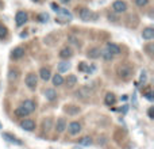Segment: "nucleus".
Here are the masks:
<instances>
[{"label": "nucleus", "mask_w": 154, "mask_h": 149, "mask_svg": "<svg viewBox=\"0 0 154 149\" xmlns=\"http://www.w3.org/2000/svg\"><path fill=\"white\" fill-rule=\"evenodd\" d=\"M133 72H134V68L128 64H123L118 68V74H119V77L123 80L131 79V77H133Z\"/></svg>", "instance_id": "1"}, {"label": "nucleus", "mask_w": 154, "mask_h": 149, "mask_svg": "<svg viewBox=\"0 0 154 149\" xmlns=\"http://www.w3.org/2000/svg\"><path fill=\"white\" fill-rule=\"evenodd\" d=\"M80 18H81L84 22L96 21V19H97V14H93L92 11L88 10V8H82V10L80 11Z\"/></svg>", "instance_id": "2"}, {"label": "nucleus", "mask_w": 154, "mask_h": 149, "mask_svg": "<svg viewBox=\"0 0 154 149\" xmlns=\"http://www.w3.org/2000/svg\"><path fill=\"white\" fill-rule=\"evenodd\" d=\"M76 98L77 99H81V100H87V99L91 98V95H92V92H91V90L88 87H80L79 90L76 91Z\"/></svg>", "instance_id": "3"}, {"label": "nucleus", "mask_w": 154, "mask_h": 149, "mask_svg": "<svg viewBox=\"0 0 154 149\" xmlns=\"http://www.w3.org/2000/svg\"><path fill=\"white\" fill-rule=\"evenodd\" d=\"M112 11L116 14H123L127 11V4H126L125 2H122V0H116V2H114V4H112Z\"/></svg>", "instance_id": "4"}, {"label": "nucleus", "mask_w": 154, "mask_h": 149, "mask_svg": "<svg viewBox=\"0 0 154 149\" xmlns=\"http://www.w3.org/2000/svg\"><path fill=\"white\" fill-rule=\"evenodd\" d=\"M37 83H38V79H37V74L34 73H29L26 76V85L30 88V90H34L37 87Z\"/></svg>", "instance_id": "5"}, {"label": "nucleus", "mask_w": 154, "mask_h": 149, "mask_svg": "<svg viewBox=\"0 0 154 149\" xmlns=\"http://www.w3.org/2000/svg\"><path fill=\"white\" fill-rule=\"evenodd\" d=\"M20 128L27 132H32L35 129V122L32 119H24L20 122Z\"/></svg>", "instance_id": "6"}, {"label": "nucleus", "mask_w": 154, "mask_h": 149, "mask_svg": "<svg viewBox=\"0 0 154 149\" xmlns=\"http://www.w3.org/2000/svg\"><path fill=\"white\" fill-rule=\"evenodd\" d=\"M68 132H69V134H72V136H76V134H79L80 132H81V125H80L79 122L69 123V126H68Z\"/></svg>", "instance_id": "7"}, {"label": "nucleus", "mask_w": 154, "mask_h": 149, "mask_svg": "<svg viewBox=\"0 0 154 149\" xmlns=\"http://www.w3.org/2000/svg\"><path fill=\"white\" fill-rule=\"evenodd\" d=\"M15 21H16V24H18V26H23V24L27 22V14L23 12V11H19V12L16 14Z\"/></svg>", "instance_id": "8"}, {"label": "nucleus", "mask_w": 154, "mask_h": 149, "mask_svg": "<svg viewBox=\"0 0 154 149\" xmlns=\"http://www.w3.org/2000/svg\"><path fill=\"white\" fill-rule=\"evenodd\" d=\"M87 56L89 57V59H92V60H96V59H99V57L101 56V50L99 48H92V49L88 50Z\"/></svg>", "instance_id": "9"}, {"label": "nucleus", "mask_w": 154, "mask_h": 149, "mask_svg": "<svg viewBox=\"0 0 154 149\" xmlns=\"http://www.w3.org/2000/svg\"><path fill=\"white\" fill-rule=\"evenodd\" d=\"M107 52L108 53H111L112 56H116V54H120V48L118 45H115V43H107Z\"/></svg>", "instance_id": "10"}, {"label": "nucleus", "mask_w": 154, "mask_h": 149, "mask_svg": "<svg viewBox=\"0 0 154 149\" xmlns=\"http://www.w3.org/2000/svg\"><path fill=\"white\" fill-rule=\"evenodd\" d=\"M23 56H24V49L23 48H15L12 50V54H11V57H12L14 60H19Z\"/></svg>", "instance_id": "11"}, {"label": "nucleus", "mask_w": 154, "mask_h": 149, "mask_svg": "<svg viewBox=\"0 0 154 149\" xmlns=\"http://www.w3.org/2000/svg\"><path fill=\"white\" fill-rule=\"evenodd\" d=\"M22 106L24 107V109L27 110V111H29V114H31V113H34L35 111V103L32 100H24L23 102V104H22Z\"/></svg>", "instance_id": "12"}, {"label": "nucleus", "mask_w": 154, "mask_h": 149, "mask_svg": "<svg viewBox=\"0 0 154 149\" xmlns=\"http://www.w3.org/2000/svg\"><path fill=\"white\" fill-rule=\"evenodd\" d=\"M142 37H143V40H153V38H154L153 27H146V29L142 31Z\"/></svg>", "instance_id": "13"}, {"label": "nucleus", "mask_w": 154, "mask_h": 149, "mask_svg": "<svg viewBox=\"0 0 154 149\" xmlns=\"http://www.w3.org/2000/svg\"><path fill=\"white\" fill-rule=\"evenodd\" d=\"M65 129H66V121H65L64 118H60L56 123V130L58 132V133H62Z\"/></svg>", "instance_id": "14"}, {"label": "nucleus", "mask_w": 154, "mask_h": 149, "mask_svg": "<svg viewBox=\"0 0 154 149\" xmlns=\"http://www.w3.org/2000/svg\"><path fill=\"white\" fill-rule=\"evenodd\" d=\"M65 111H66L69 115H76V114L80 113V107L76 106V104H69V106H66Z\"/></svg>", "instance_id": "15"}, {"label": "nucleus", "mask_w": 154, "mask_h": 149, "mask_svg": "<svg viewBox=\"0 0 154 149\" xmlns=\"http://www.w3.org/2000/svg\"><path fill=\"white\" fill-rule=\"evenodd\" d=\"M45 96H46V99H48V100L53 102V100H56V99H57V92L53 90V88H49V90L45 91Z\"/></svg>", "instance_id": "16"}, {"label": "nucleus", "mask_w": 154, "mask_h": 149, "mask_svg": "<svg viewBox=\"0 0 154 149\" xmlns=\"http://www.w3.org/2000/svg\"><path fill=\"white\" fill-rule=\"evenodd\" d=\"M39 76H41V79H42V80L48 81V80L50 79V69H49V68H41Z\"/></svg>", "instance_id": "17"}, {"label": "nucleus", "mask_w": 154, "mask_h": 149, "mask_svg": "<svg viewBox=\"0 0 154 149\" xmlns=\"http://www.w3.org/2000/svg\"><path fill=\"white\" fill-rule=\"evenodd\" d=\"M72 49H69V48H64V49H61V52H60V57L61 59H69V57H72Z\"/></svg>", "instance_id": "18"}, {"label": "nucleus", "mask_w": 154, "mask_h": 149, "mask_svg": "<svg viewBox=\"0 0 154 149\" xmlns=\"http://www.w3.org/2000/svg\"><path fill=\"white\" fill-rule=\"evenodd\" d=\"M115 100H116V98H115L114 94H107L106 98H104V102H106V104H108V106L114 104V103H115Z\"/></svg>", "instance_id": "19"}, {"label": "nucleus", "mask_w": 154, "mask_h": 149, "mask_svg": "<svg viewBox=\"0 0 154 149\" xmlns=\"http://www.w3.org/2000/svg\"><path fill=\"white\" fill-rule=\"evenodd\" d=\"M76 83H77V77L75 76V74H69V76L66 77L68 87H73V85H76Z\"/></svg>", "instance_id": "20"}, {"label": "nucleus", "mask_w": 154, "mask_h": 149, "mask_svg": "<svg viewBox=\"0 0 154 149\" xmlns=\"http://www.w3.org/2000/svg\"><path fill=\"white\" fill-rule=\"evenodd\" d=\"M15 114L18 115V117H26V115H29V111H27L23 106H20L15 110Z\"/></svg>", "instance_id": "21"}, {"label": "nucleus", "mask_w": 154, "mask_h": 149, "mask_svg": "<svg viewBox=\"0 0 154 149\" xmlns=\"http://www.w3.org/2000/svg\"><path fill=\"white\" fill-rule=\"evenodd\" d=\"M3 137H4L5 140H8L10 142H15V144H20V141H18V138H16L15 136H12V134L10 133H3Z\"/></svg>", "instance_id": "22"}, {"label": "nucleus", "mask_w": 154, "mask_h": 149, "mask_svg": "<svg viewBox=\"0 0 154 149\" xmlns=\"http://www.w3.org/2000/svg\"><path fill=\"white\" fill-rule=\"evenodd\" d=\"M64 77L61 76V74H54V77H53V84L54 85H61V84H64Z\"/></svg>", "instance_id": "23"}, {"label": "nucleus", "mask_w": 154, "mask_h": 149, "mask_svg": "<svg viewBox=\"0 0 154 149\" xmlns=\"http://www.w3.org/2000/svg\"><path fill=\"white\" fill-rule=\"evenodd\" d=\"M51 125H53V121H51V118H46V119L43 121V129H45V130H50Z\"/></svg>", "instance_id": "24"}, {"label": "nucleus", "mask_w": 154, "mask_h": 149, "mask_svg": "<svg viewBox=\"0 0 154 149\" xmlns=\"http://www.w3.org/2000/svg\"><path fill=\"white\" fill-rule=\"evenodd\" d=\"M69 69V64L68 62H60L58 64V71L60 72H66Z\"/></svg>", "instance_id": "25"}, {"label": "nucleus", "mask_w": 154, "mask_h": 149, "mask_svg": "<svg viewBox=\"0 0 154 149\" xmlns=\"http://www.w3.org/2000/svg\"><path fill=\"white\" fill-rule=\"evenodd\" d=\"M80 144H81V145H85V147H88V145L92 144V140H91L89 137H82V138L80 140Z\"/></svg>", "instance_id": "26"}, {"label": "nucleus", "mask_w": 154, "mask_h": 149, "mask_svg": "<svg viewBox=\"0 0 154 149\" xmlns=\"http://www.w3.org/2000/svg\"><path fill=\"white\" fill-rule=\"evenodd\" d=\"M79 71H81V72H89V67H88L85 62H81V64L79 65Z\"/></svg>", "instance_id": "27"}, {"label": "nucleus", "mask_w": 154, "mask_h": 149, "mask_svg": "<svg viewBox=\"0 0 154 149\" xmlns=\"http://www.w3.org/2000/svg\"><path fill=\"white\" fill-rule=\"evenodd\" d=\"M101 56H103V57H104V60H107V61H111L112 57H114L111 53H108L107 50H106V52H101Z\"/></svg>", "instance_id": "28"}, {"label": "nucleus", "mask_w": 154, "mask_h": 149, "mask_svg": "<svg viewBox=\"0 0 154 149\" xmlns=\"http://www.w3.org/2000/svg\"><path fill=\"white\" fill-rule=\"evenodd\" d=\"M68 41H69L70 43H73V45H80V41L77 40L76 37H73V35H70V37L68 38Z\"/></svg>", "instance_id": "29"}, {"label": "nucleus", "mask_w": 154, "mask_h": 149, "mask_svg": "<svg viewBox=\"0 0 154 149\" xmlns=\"http://www.w3.org/2000/svg\"><path fill=\"white\" fill-rule=\"evenodd\" d=\"M147 3H149V0H135V4L139 5V7H143V5H146Z\"/></svg>", "instance_id": "30"}, {"label": "nucleus", "mask_w": 154, "mask_h": 149, "mask_svg": "<svg viewBox=\"0 0 154 149\" xmlns=\"http://www.w3.org/2000/svg\"><path fill=\"white\" fill-rule=\"evenodd\" d=\"M8 77H10V80H15L16 77H18V72H16V71H11Z\"/></svg>", "instance_id": "31"}, {"label": "nucleus", "mask_w": 154, "mask_h": 149, "mask_svg": "<svg viewBox=\"0 0 154 149\" xmlns=\"http://www.w3.org/2000/svg\"><path fill=\"white\" fill-rule=\"evenodd\" d=\"M5 34H7V30H5V27H3L2 24H0V38L5 37Z\"/></svg>", "instance_id": "32"}, {"label": "nucleus", "mask_w": 154, "mask_h": 149, "mask_svg": "<svg viewBox=\"0 0 154 149\" xmlns=\"http://www.w3.org/2000/svg\"><path fill=\"white\" fill-rule=\"evenodd\" d=\"M48 18H49V16H48V14H42V15H39V16H38V19H39L41 22H46V21H48Z\"/></svg>", "instance_id": "33"}, {"label": "nucleus", "mask_w": 154, "mask_h": 149, "mask_svg": "<svg viewBox=\"0 0 154 149\" xmlns=\"http://www.w3.org/2000/svg\"><path fill=\"white\" fill-rule=\"evenodd\" d=\"M146 72H145V71H142V72H141V83H145V81H146Z\"/></svg>", "instance_id": "34"}, {"label": "nucleus", "mask_w": 154, "mask_h": 149, "mask_svg": "<svg viewBox=\"0 0 154 149\" xmlns=\"http://www.w3.org/2000/svg\"><path fill=\"white\" fill-rule=\"evenodd\" d=\"M145 96H146V99H149V100H153V94H152V92H149V91H147V92L145 94Z\"/></svg>", "instance_id": "35"}, {"label": "nucleus", "mask_w": 154, "mask_h": 149, "mask_svg": "<svg viewBox=\"0 0 154 149\" xmlns=\"http://www.w3.org/2000/svg\"><path fill=\"white\" fill-rule=\"evenodd\" d=\"M51 7H53V10H54V11H57V12H58L60 7H58V5H57V4H56V3H53V4H51Z\"/></svg>", "instance_id": "36"}, {"label": "nucleus", "mask_w": 154, "mask_h": 149, "mask_svg": "<svg viewBox=\"0 0 154 149\" xmlns=\"http://www.w3.org/2000/svg\"><path fill=\"white\" fill-rule=\"evenodd\" d=\"M147 114H149V117H150V118H153V107L149 110V111H147Z\"/></svg>", "instance_id": "37"}, {"label": "nucleus", "mask_w": 154, "mask_h": 149, "mask_svg": "<svg viewBox=\"0 0 154 149\" xmlns=\"http://www.w3.org/2000/svg\"><path fill=\"white\" fill-rule=\"evenodd\" d=\"M60 2H61V3H65V4H66V3H69L70 0H60Z\"/></svg>", "instance_id": "38"}, {"label": "nucleus", "mask_w": 154, "mask_h": 149, "mask_svg": "<svg viewBox=\"0 0 154 149\" xmlns=\"http://www.w3.org/2000/svg\"><path fill=\"white\" fill-rule=\"evenodd\" d=\"M34 2H39V0H34Z\"/></svg>", "instance_id": "39"}]
</instances>
